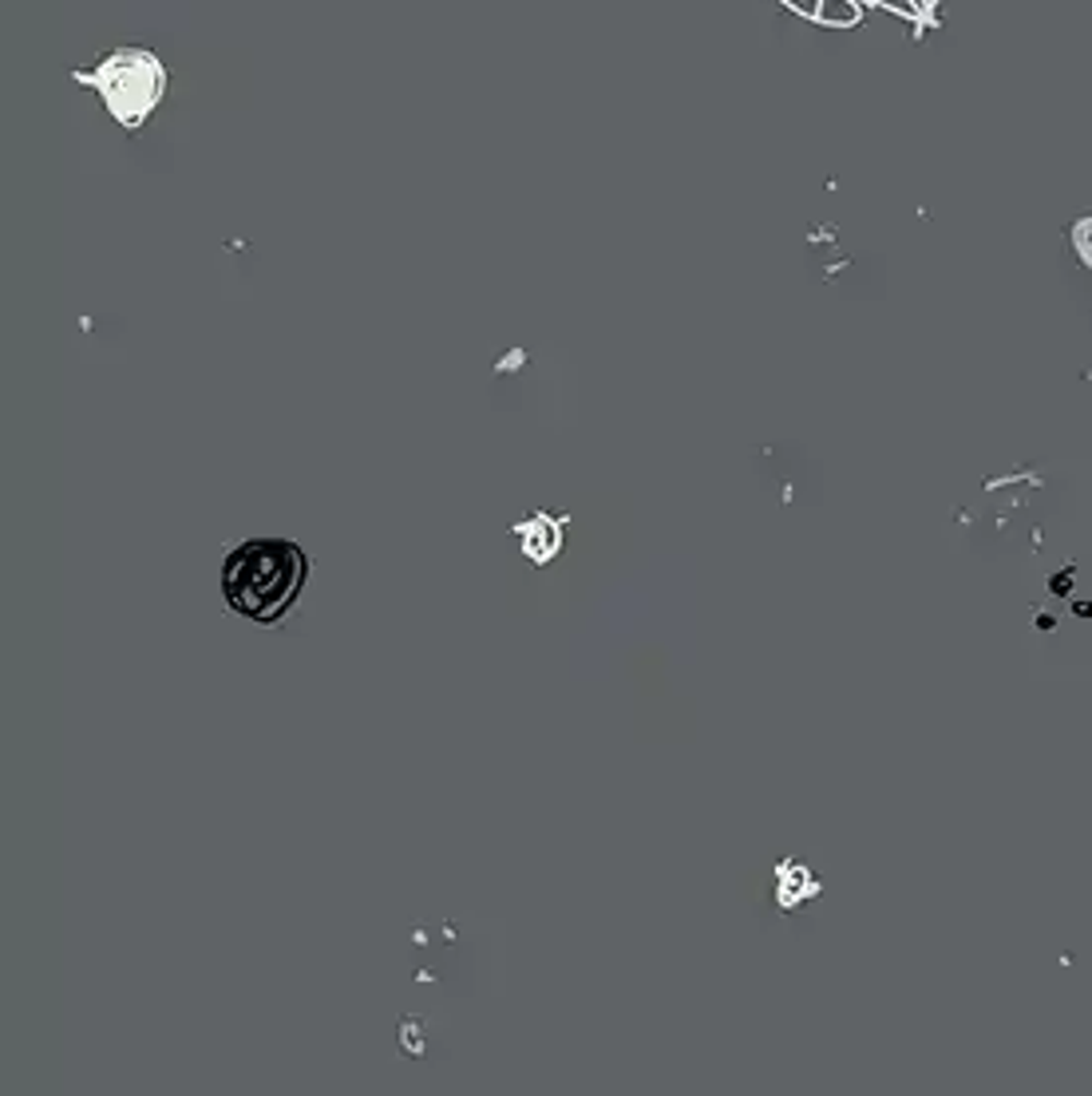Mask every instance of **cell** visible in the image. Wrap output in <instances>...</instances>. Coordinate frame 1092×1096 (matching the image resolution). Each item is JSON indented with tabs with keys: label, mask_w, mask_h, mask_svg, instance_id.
<instances>
[{
	"label": "cell",
	"mask_w": 1092,
	"mask_h": 1096,
	"mask_svg": "<svg viewBox=\"0 0 1092 1096\" xmlns=\"http://www.w3.org/2000/svg\"><path fill=\"white\" fill-rule=\"evenodd\" d=\"M309 578V558L289 539H250L223 563V598L250 622H277L298 602Z\"/></svg>",
	"instance_id": "1"
},
{
	"label": "cell",
	"mask_w": 1092,
	"mask_h": 1096,
	"mask_svg": "<svg viewBox=\"0 0 1092 1096\" xmlns=\"http://www.w3.org/2000/svg\"><path fill=\"white\" fill-rule=\"evenodd\" d=\"M75 80L96 87L107 111L123 128H139L163 96V64L151 52H139V48L107 56L96 72H75Z\"/></svg>",
	"instance_id": "2"
},
{
	"label": "cell",
	"mask_w": 1092,
	"mask_h": 1096,
	"mask_svg": "<svg viewBox=\"0 0 1092 1096\" xmlns=\"http://www.w3.org/2000/svg\"><path fill=\"white\" fill-rule=\"evenodd\" d=\"M816 16L824 24H855L860 21V0H824Z\"/></svg>",
	"instance_id": "3"
},
{
	"label": "cell",
	"mask_w": 1092,
	"mask_h": 1096,
	"mask_svg": "<svg viewBox=\"0 0 1092 1096\" xmlns=\"http://www.w3.org/2000/svg\"><path fill=\"white\" fill-rule=\"evenodd\" d=\"M780 4H788V9H795V12H804V16H816V9L824 4V0H780Z\"/></svg>",
	"instance_id": "4"
},
{
	"label": "cell",
	"mask_w": 1092,
	"mask_h": 1096,
	"mask_svg": "<svg viewBox=\"0 0 1092 1096\" xmlns=\"http://www.w3.org/2000/svg\"><path fill=\"white\" fill-rule=\"evenodd\" d=\"M1081 250L1084 254H1092V226H1084L1081 230Z\"/></svg>",
	"instance_id": "5"
}]
</instances>
